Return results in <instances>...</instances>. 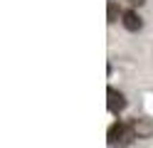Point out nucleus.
Wrapping results in <instances>:
<instances>
[{
    "label": "nucleus",
    "instance_id": "1",
    "mask_svg": "<svg viewBox=\"0 0 153 148\" xmlns=\"http://www.w3.org/2000/svg\"><path fill=\"white\" fill-rule=\"evenodd\" d=\"M136 123H123V121H116L109 126L106 131V143L109 146H128L136 141Z\"/></svg>",
    "mask_w": 153,
    "mask_h": 148
},
{
    "label": "nucleus",
    "instance_id": "2",
    "mask_svg": "<svg viewBox=\"0 0 153 148\" xmlns=\"http://www.w3.org/2000/svg\"><path fill=\"white\" fill-rule=\"evenodd\" d=\"M126 104H128V101H126V96H123L119 89H114V86L106 89V109H109L111 114H116V116H119L123 109H126Z\"/></svg>",
    "mask_w": 153,
    "mask_h": 148
},
{
    "label": "nucleus",
    "instance_id": "3",
    "mask_svg": "<svg viewBox=\"0 0 153 148\" xmlns=\"http://www.w3.org/2000/svg\"><path fill=\"white\" fill-rule=\"evenodd\" d=\"M121 25L126 27L128 32H138L143 27V20H141V15L136 10H126V13H121Z\"/></svg>",
    "mask_w": 153,
    "mask_h": 148
},
{
    "label": "nucleus",
    "instance_id": "4",
    "mask_svg": "<svg viewBox=\"0 0 153 148\" xmlns=\"http://www.w3.org/2000/svg\"><path fill=\"white\" fill-rule=\"evenodd\" d=\"M119 5L116 3H114V0H109V5H106V22L109 25H114V22H116V20H119Z\"/></svg>",
    "mask_w": 153,
    "mask_h": 148
},
{
    "label": "nucleus",
    "instance_id": "5",
    "mask_svg": "<svg viewBox=\"0 0 153 148\" xmlns=\"http://www.w3.org/2000/svg\"><path fill=\"white\" fill-rule=\"evenodd\" d=\"M128 3H131V5H133V7H141V5H143V3H146V0H128Z\"/></svg>",
    "mask_w": 153,
    "mask_h": 148
}]
</instances>
